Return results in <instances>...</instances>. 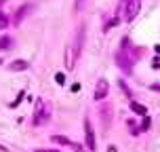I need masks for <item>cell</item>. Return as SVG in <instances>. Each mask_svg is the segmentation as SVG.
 Here are the masks:
<instances>
[{
  "mask_svg": "<svg viewBox=\"0 0 160 152\" xmlns=\"http://www.w3.org/2000/svg\"><path fill=\"white\" fill-rule=\"evenodd\" d=\"M51 118V104L47 99H38L36 102V110H34V125H42Z\"/></svg>",
  "mask_w": 160,
  "mask_h": 152,
  "instance_id": "6da1fadb",
  "label": "cell"
},
{
  "mask_svg": "<svg viewBox=\"0 0 160 152\" xmlns=\"http://www.w3.org/2000/svg\"><path fill=\"white\" fill-rule=\"evenodd\" d=\"M141 11V0H127L124 2V21H133Z\"/></svg>",
  "mask_w": 160,
  "mask_h": 152,
  "instance_id": "7a4b0ae2",
  "label": "cell"
},
{
  "mask_svg": "<svg viewBox=\"0 0 160 152\" xmlns=\"http://www.w3.org/2000/svg\"><path fill=\"white\" fill-rule=\"evenodd\" d=\"M108 93H110V82H108V80L105 78H99L97 80V87H95V99L97 102H101V99H105V97H108Z\"/></svg>",
  "mask_w": 160,
  "mask_h": 152,
  "instance_id": "3957f363",
  "label": "cell"
},
{
  "mask_svg": "<svg viewBox=\"0 0 160 152\" xmlns=\"http://www.w3.org/2000/svg\"><path fill=\"white\" fill-rule=\"evenodd\" d=\"M84 139H87V148L95 152V131L91 127V120H84Z\"/></svg>",
  "mask_w": 160,
  "mask_h": 152,
  "instance_id": "277c9868",
  "label": "cell"
},
{
  "mask_svg": "<svg viewBox=\"0 0 160 152\" xmlns=\"http://www.w3.org/2000/svg\"><path fill=\"white\" fill-rule=\"evenodd\" d=\"M82 42H84V25H80V28H78V34H76V42H74V53H72L74 61L78 59L80 51H82Z\"/></svg>",
  "mask_w": 160,
  "mask_h": 152,
  "instance_id": "5b68a950",
  "label": "cell"
},
{
  "mask_svg": "<svg viewBox=\"0 0 160 152\" xmlns=\"http://www.w3.org/2000/svg\"><path fill=\"white\" fill-rule=\"evenodd\" d=\"M131 110L135 114H139V116H145V114H148V108H145L143 104H139V102H131Z\"/></svg>",
  "mask_w": 160,
  "mask_h": 152,
  "instance_id": "8992f818",
  "label": "cell"
},
{
  "mask_svg": "<svg viewBox=\"0 0 160 152\" xmlns=\"http://www.w3.org/2000/svg\"><path fill=\"white\" fill-rule=\"evenodd\" d=\"M25 68H28L25 59H17V61H13V64L8 66V70H13V72H19V70H25Z\"/></svg>",
  "mask_w": 160,
  "mask_h": 152,
  "instance_id": "52a82bcc",
  "label": "cell"
},
{
  "mask_svg": "<svg viewBox=\"0 0 160 152\" xmlns=\"http://www.w3.org/2000/svg\"><path fill=\"white\" fill-rule=\"evenodd\" d=\"M13 47V40L8 36H0V49H11Z\"/></svg>",
  "mask_w": 160,
  "mask_h": 152,
  "instance_id": "ba28073f",
  "label": "cell"
},
{
  "mask_svg": "<svg viewBox=\"0 0 160 152\" xmlns=\"http://www.w3.org/2000/svg\"><path fill=\"white\" fill-rule=\"evenodd\" d=\"M53 142H57V144H61V146H70L72 142L68 139V137H63V135H53Z\"/></svg>",
  "mask_w": 160,
  "mask_h": 152,
  "instance_id": "9c48e42d",
  "label": "cell"
},
{
  "mask_svg": "<svg viewBox=\"0 0 160 152\" xmlns=\"http://www.w3.org/2000/svg\"><path fill=\"white\" fill-rule=\"evenodd\" d=\"M8 25V17L4 15V13H2V11H0V30H4V28H7Z\"/></svg>",
  "mask_w": 160,
  "mask_h": 152,
  "instance_id": "30bf717a",
  "label": "cell"
},
{
  "mask_svg": "<svg viewBox=\"0 0 160 152\" xmlns=\"http://www.w3.org/2000/svg\"><path fill=\"white\" fill-rule=\"evenodd\" d=\"M70 146L74 148V152H84V150H82V146H80V144H76V142H72Z\"/></svg>",
  "mask_w": 160,
  "mask_h": 152,
  "instance_id": "8fae6325",
  "label": "cell"
},
{
  "mask_svg": "<svg viewBox=\"0 0 160 152\" xmlns=\"http://www.w3.org/2000/svg\"><path fill=\"white\" fill-rule=\"evenodd\" d=\"M82 2H84V0H76V4H74V11H76V13L82 8Z\"/></svg>",
  "mask_w": 160,
  "mask_h": 152,
  "instance_id": "7c38bea8",
  "label": "cell"
},
{
  "mask_svg": "<svg viewBox=\"0 0 160 152\" xmlns=\"http://www.w3.org/2000/svg\"><path fill=\"white\" fill-rule=\"evenodd\" d=\"M55 80L59 82V85H63V82H65V76H63V74H57V76H55Z\"/></svg>",
  "mask_w": 160,
  "mask_h": 152,
  "instance_id": "4fadbf2b",
  "label": "cell"
},
{
  "mask_svg": "<svg viewBox=\"0 0 160 152\" xmlns=\"http://www.w3.org/2000/svg\"><path fill=\"white\" fill-rule=\"evenodd\" d=\"M141 129H143V131H148V129H150V118L143 120V127H141Z\"/></svg>",
  "mask_w": 160,
  "mask_h": 152,
  "instance_id": "5bb4252c",
  "label": "cell"
},
{
  "mask_svg": "<svg viewBox=\"0 0 160 152\" xmlns=\"http://www.w3.org/2000/svg\"><path fill=\"white\" fill-rule=\"evenodd\" d=\"M36 152H59V150H51V148H38Z\"/></svg>",
  "mask_w": 160,
  "mask_h": 152,
  "instance_id": "9a60e30c",
  "label": "cell"
},
{
  "mask_svg": "<svg viewBox=\"0 0 160 152\" xmlns=\"http://www.w3.org/2000/svg\"><path fill=\"white\" fill-rule=\"evenodd\" d=\"M152 89L154 91H160V85H152Z\"/></svg>",
  "mask_w": 160,
  "mask_h": 152,
  "instance_id": "2e32d148",
  "label": "cell"
}]
</instances>
